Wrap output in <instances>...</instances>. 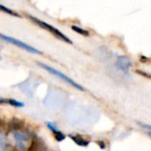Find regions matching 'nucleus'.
<instances>
[{"instance_id": "obj_1", "label": "nucleus", "mask_w": 151, "mask_h": 151, "mask_svg": "<svg viewBox=\"0 0 151 151\" xmlns=\"http://www.w3.org/2000/svg\"><path fill=\"white\" fill-rule=\"evenodd\" d=\"M29 18H30L35 23H36L37 25H39L41 27H42V28H44V29H46V30L51 32L55 36L58 37L60 40H62V41H64V42H67V43H71V44L73 43L72 41H71L66 35H65L62 32H60L59 30H58L57 28H55V27H52L51 25H50V24H48V23H46V22H44V21H42V20H40V19H38L37 18H35V17H33V16H29Z\"/></svg>"}, {"instance_id": "obj_2", "label": "nucleus", "mask_w": 151, "mask_h": 151, "mask_svg": "<svg viewBox=\"0 0 151 151\" xmlns=\"http://www.w3.org/2000/svg\"><path fill=\"white\" fill-rule=\"evenodd\" d=\"M39 65H40L41 67L44 68L47 72L50 73L51 74H53V75L58 77V78H60V79L63 80V81H65V82H67L68 84H70V85L73 86V88H77V89H79V90H81V91H84V88H83V87H81V85H79L78 83H76L75 81H73L71 78H69V77H67L66 75L63 74L62 73H60V72H58V71L53 69V68L50 67V66H48V65H43V64H39Z\"/></svg>"}, {"instance_id": "obj_3", "label": "nucleus", "mask_w": 151, "mask_h": 151, "mask_svg": "<svg viewBox=\"0 0 151 151\" xmlns=\"http://www.w3.org/2000/svg\"><path fill=\"white\" fill-rule=\"evenodd\" d=\"M0 38L3 39V40H4V41H6L7 42H10V43H12V44H14V45H16V46H18V47H19V48H21L22 50H25L29 51V52H31V53L42 54V52H41L40 50H36V49L31 47L30 45H28V44H27V43L21 42V41H19V40H17V39L12 38V37L7 36V35H3V34H0Z\"/></svg>"}, {"instance_id": "obj_4", "label": "nucleus", "mask_w": 151, "mask_h": 151, "mask_svg": "<svg viewBox=\"0 0 151 151\" xmlns=\"http://www.w3.org/2000/svg\"><path fill=\"white\" fill-rule=\"evenodd\" d=\"M131 62L130 60L126 58V57H123V56H120L118 58V60H117V66L119 69H120L122 72H125V73H127L130 66H131Z\"/></svg>"}, {"instance_id": "obj_5", "label": "nucleus", "mask_w": 151, "mask_h": 151, "mask_svg": "<svg viewBox=\"0 0 151 151\" xmlns=\"http://www.w3.org/2000/svg\"><path fill=\"white\" fill-rule=\"evenodd\" d=\"M70 137L72 138V140L79 146H81V147H87L89 143V142L86 141L85 139H83L81 136L80 135H76V136H73V135H70Z\"/></svg>"}, {"instance_id": "obj_6", "label": "nucleus", "mask_w": 151, "mask_h": 151, "mask_svg": "<svg viewBox=\"0 0 151 151\" xmlns=\"http://www.w3.org/2000/svg\"><path fill=\"white\" fill-rule=\"evenodd\" d=\"M0 11H2V12H5V13H7V14H10V15H12V16L20 17V15H19V14H18L17 12H13L12 10H11V9H9V8H7V7H5V6L2 5V4H0Z\"/></svg>"}, {"instance_id": "obj_7", "label": "nucleus", "mask_w": 151, "mask_h": 151, "mask_svg": "<svg viewBox=\"0 0 151 151\" xmlns=\"http://www.w3.org/2000/svg\"><path fill=\"white\" fill-rule=\"evenodd\" d=\"M10 127L13 129H19L22 127V122L19 119H13L10 123Z\"/></svg>"}, {"instance_id": "obj_8", "label": "nucleus", "mask_w": 151, "mask_h": 151, "mask_svg": "<svg viewBox=\"0 0 151 151\" xmlns=\"http://www.w3.org/2000/svg\"><path fill=\"white\" fill-rule=\"evenodd\" d=\"M72 29H73V31H75L76 33L81 34V35H85V36H88V35H89L88 31H87V30H85V29H83V28H81V27H77V26H72Z\"/></svg>"}, {"instance_id": "obj_9", "label": "nucleus", "mask_w": 151, "mask_h": 151, "mask_svg": "<svg viewBox=\"0 0 151 151\" xmlns=\"http://www.w3.org/2000/svg\"><path fill=\"white\" fill-rule=\"evenodd\" d=\"M53 133L55 134V138L57 139V141H58V142H61V141L65 140V136L61 132H58V130H56V131H55V132H53Z\"/></svg>"}, {"instance_id": "obj_10", "label": "nucleus", "mask_w": 151, "mask_h": 151, "mask_svg": "<svg viewBox=\"0 0 151 151\" xmlns=\"http://www.w3.org/2000/svg\"><path fill=\"white\" fill-rule=\"evenodd\" d=\"M8 103L10 104H12V106H16V107H22V106H24V104L19 103V102H17V101H15L13 99H9Z\"/></svg>"}, {"instance_id": "obj_11", "label": "nucleus", "mask_w": 151, "mask_h": 151, "mask_svg": "<svg viewBox=\"0 0 151 151\" xmlns=\"http://www.w3.org/2000/svg\"><path fill=\"white\" fill-rule=\"evenodd\" d=\"M136 73H137L138 74L142 75V76H144L145 78H149L150 80H151V74L148 73H145V72L141 71V70H136Z\"/></svg>"}, {"instance_id": "obj_12", "label": "nucleus", "mask_w": 151, "mask_h": 151, "mask_svg": "<svg viewBox=\"0 0 151 151\" xmlns=\"http://www.w3.org/2000/svg\"><path fill=\"white\" fill-rule=\"evenodd\" d=\"M28 151H36V142L35 141L33 142V143H32L31 147L29 148Z\"/></svg>"}, {"instance_id": "obj_13", "label": "nucleus", "mask_w": 151, "mask_h": 151, "mask_svg": "<svg viewBox=\"0 0 151 151\" xmlns=\"http://www.w3.org/2000/svg\"><path fill=\"white\" fill-rule=\"evenodd\" d=\"M144 128H147V129H150V130H151V126H150V125H143V124H141Z\"/></svg>"}, {"instance_id": "obj_14", "label": "nucleus", "mask_w": 151, "mask_h": 151, "mask_svg": "<svg viewBox=\"0 0 151 151\" xmlns=\"http://www.w3.org/2000/svg\"><path fill=\"white\" fill-rule=\"evenodd\" d=\"M149 134H150V136H151V133H149Z\"/></svg>"}, {"instance_id": "obj_15", "label": "nucleus", "mask_w": 151, "mask_h": 151, "mask_svg": "<svg viewBox=\"0 0 151 151\" xmlns=\"http://www.w3.org/2000/svg\"><path fill=\"white\" fill-rule=\"evenodd\" d=\"M0 103H2V101H0Z\"/></svg>"}, {"instance_id": "obj_16", "label": "nucleus", "mask_w": 151, "mask_h": 151, "mask_svg": "<svg viewBox=\"0 0 151 151\" xmlns=\"http://www.w3.org/2000/svg\"><path fill=\"white\" fill-rule=\"evenodd\" d=\"M0 59H1V58H0Z\"/></svg>"}]
</instances>
